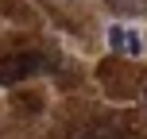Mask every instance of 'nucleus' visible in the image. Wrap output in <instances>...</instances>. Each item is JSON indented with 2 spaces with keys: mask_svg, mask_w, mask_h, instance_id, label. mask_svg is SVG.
<instances>
[{
  "mask_svg": "<svg viewBox=\"0 0 147 139\" xmlns=\"http://www.w3.org/2000/svg\"><path fill=\"white\" fill-rule=\"evenodd\" d=\"M51 70V58L47 54H4L0 58V81L4 85H20V81L35 77V73Z\"/></svg>",
  "mask_w": 147,
  "mask_h": 139,
  "instance_id": "obj_1",
  "label": "nucleus"
},
{
  "mask_svg": "<svg viewBox=\"0 0 147 139\" xmlns=\"http://www.w3.org/2000/svg\"><path fill=\"white\" fill-rule=\"evenodd\" d=\"M105 43H109V50L128 54V58H140V54H143V39H140V31L128 27V23H109Z\"/></svg>",
  "mask_w": 147,
  "mask_h": 139,
  "instance_id": "obj_2",
  "label": "nucleus"
},
{
  "mask_svg": "<svg viewBox=\"0 0 147 139\" xmlns=\"http://www.w3.org/2000/svg\"><path fill=\"white\" fill-rule=\"evenodd\" d=\"M81 139H128V135L116 132V128H93V132H85Z\"/></svg>",
  "mask_w": 147,
  "mask_h": 139,
  "instance_id": "obj_3",
  "label": "nucleus"
},
{
  "mask_svg": "<svg viewBox=\"0 0 147 139\" xmlns=\"http://www.w3.org/2000/svg\"><path fill=\"white\" fill-rule=\"evenodd\" d=\"M147 0H109V8H116V12H143Z\"/></svg>",
  "mask_w": 147,
  "mask_h": 139,
  "instance_id": "obj_4",
  "label": "nucleus"
}]
</instances>
